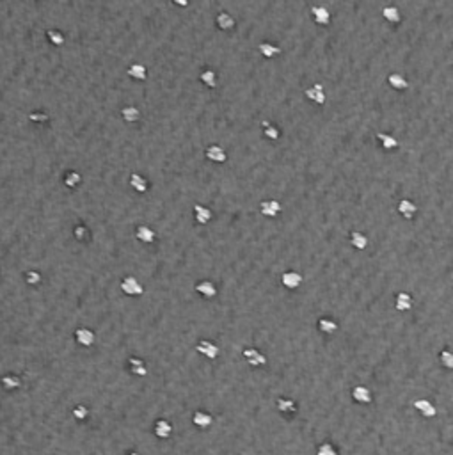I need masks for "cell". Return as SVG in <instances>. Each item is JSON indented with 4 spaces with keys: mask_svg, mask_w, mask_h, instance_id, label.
<instances>
[{
    "mask_svg": "<svg viewBox=\"0 0 453 455\" xmlns=\"http://www.w3.org/2000/svg\"><path fill=\"white\" fill-rule=\"evenodd\" d=\"M121 290H123L127 295H132V297H134V295H141L142 292H144V288H142V284L139 283L134 276H127L123 281H121Z\"/></svg>",
    "mask_w": 453,
    "mask_h": 455,
    "instance_id": "6da1fadb",
    "label": "cell"
},
{
    "mask_svg": "<svg viewBox=\"0 0 453 455\" xmlns=\"http://www.w3.org/2000/svg\"><path fill=\"white\" fill-rule=\"evenodd\" d=\"M242 356L251 366H265V364H267V356H263V354L256 349H243Z\"/></svg>",
    "mask_w": 453,
    "mask_h": 455,
    "instance_id": "7a4b0ae2",
    "label": "cell"
},
{
    "mask_svg": "<svg viewBox=\"0 0 453 455\" xmlns=\"http://www.w3.org/2000/svg\"><path fill=\"white\" fill-rule=\"evenodd\" d=\"M196 350L201 354V356L208 357V359H215L219 356V347L215 345L212 340H201L196 345Z\"/></svg>",
    "mask_w": 453,
    "mask_h": 455,
    "instance_id": "3957f363",
    "label": "cell"
},
{
    "mask_svg": "<svg viewBox=\"0 0 453 455\" xmlns=\"http://www.w3.org/2000/svg\"><path fill=\"white\" fill-rule=\"evenodd\" d=\"M281 283H283V286L288 288V290H297V288L302 284V276L299 272H295V270H286V272H283V276H281Z\"/></svg>",
    "mask_w": 453,
    "mask_h": 455,
    "instance_id": "277c9868",
    "label": "cell"
},
{
    "mask_svg": "<svg viewBox=\"0 0 453 455\" xmlns=\"http://www.w3.org/2000/svg\"><path fill=\"white\" fill-rule=\"evenodd\" d=\"M260 212L265 217H276L281 212V203L276 199H263L260 203Z\"/></svg>",
    "mask_w": 453,
    "mask_h": 455,
    "instance_id": "5b68a950",
    "label": "cell"
},
{
    "mask_svg": "<svg viewBox=\"0 0 453 455\" xmlns=\"http://www.w3.org/2000/svg\"><path fill=\"white\" fill-rule=\"evenodd\" d=\"M413 405L421 412V416H423V418H434V416L437 415V409H435V405L432 404L430 400H427V398H420V400H414Z\"/></svg>",
    "mask_w": 453,
    "mask_h": 455,
    "instance_id": "8992f818",
    "label": "cell"
},
{
    "mask_svg": "<svg viewBox=\"0 0 453 455\" xmlns=\"http://www.w3.org/2000/svg\"><path fill=\"white\" fill-rule=\"evenodd\" d=\"M306 98L311 100V102L318 103V105H323L325 103V93H323V86L322 84H313L311 88L306 89Z\"/></svg>",
    "mask_w": 453,
    "mask_h": 455,
    "instance_id": "52a82bcc",
    "label": "cell"
},
{
    "mask_svg": "<svg viewBox=\"0 0 453 455\" xmlns=\"http://www.w3.org/2000/svg\"><path fill=\"white\" fill-rule=\"evenodd\" d=\"M207 158L210 162H215V164H222V162L228 160V155H226V151L221 148V146L212 144L207 148Z\"/></svg>",
    "mask_w": 453,
    "mask_h": 455,
    "instance_id": "ba28073f",
    "label": "cell"
},
{
    "mask_svg": "<svg viewBox=\"0 0 453 455\" xmlns=\"http://www.w3.org/2000/svg\"><path fill=\"white\" fill-rule=\"evenodd\" d=\"M352 398H354L355 402H359V404H370V402L374 400L372 391L368 390L366 386H355L354 390H352Z\"/></svg>",
    "mask_w": 453,
    "mask_h": 455,
    "instance_id": "9c48e42d",
    "label": "cell"
},
{
    "mask_svg": "<svg viewBox=\"0 0 453 455\" xmlns=\"http://www.w3.org/2000/svg\"><path fill=\"white\" fill-rule=\"evenodd\" d=\"M128 368H130V371L134 375H137V377H144L146 374H148V368H146V363L141 359V357H128Z\"/></svg>",
    "mask_w": 453,
    "mask_h": 455,
    "instance_id": "30bf717a",
    "label": "cell"
},
{
    "mask_svg": "<svg viewBox=\"0 0 453 455\" xmlns=\"http://www.w3.org/2000/svg\"><path fill=\"white\" fill-rule=\"evenodd\" d=\"M311 15H313V18H315V22L318 23V25H327V23L331 22L329 9L323 8V6H313V8H311Z\"/></svg>",
    "mask_w": 453,
    "mask_h": 455,
    "instance_id": "8fae6325",
    "label": "cell"
},
{
    "mask_svg": "<svg viewBox=\"0 0 453 455\" xmlns=\"http://www.w3.org/2000/svg\"><path fill=\"white\" fill-rule=\"evenodd\" d=\"M413 297H410V294H407V292H400V294H396V299H395V308L398 311H409L410 308H413Z\"/></svg>",
    "mask_w": 453,
    "mask_h": 455,
    "instance_id": "7c38bea8",
    "label": "cell"
},
{
    "mask_svg": "<svg viewBox=\"0 0 453 455\" xmlns=\"http://www.w3.org/2000/svg\"><path fill=\"white\" fill-rule=\"evenodd\" d=\"M196 292L197 294H201L203 297L207 299H212L217 295V286H215V283H212V281H199V283L196 284Z\"/></svg>",
    "mask_w": 453,
    "mask_h": 455,
    "instance_id": "4fadbf2b",
    "label": "cell"
},
{
    "mask_svg": "<svg viewBox=\"0 0 453 455\" xmlns=\"http://www.w3.org/2000/svg\"><path fill=\"white\" fill-rule=\"evenodd\" d=\"M258 50H260V54L263 55V57H267V59L277 57V55L281 54V47H277V45L270 43V41H263V43H260Z\"/></svg>",
    "mask_w": 453,
    "mask_h": 455,
    "instance_id": "5bb4252c",
    "label": "cell"
},
{
    "mask_svg": "<svg viewBox=\"0 0 453 455\" xmlns=\"http://www.w3.org/2000/svg\"><path fill=\"white\" fill-rule=\"evenodd\" d=\"M194 217H196V221L199 222V224H208V222L212 221V217H214V214H212V210L208 206L196 204V206H194Z\"/></svg>",
    "mask_w": 453,
    "mask_h": 455,
    "instance_id": "9a60e30c",
    "label": "cell"
},
{
    "mask_svg": "<svg viewBox=\"0 0 453 455\" xmlns=\"http://www.w3.org/2000/svg\"><path fill=\"white\" fill-rule=\"evenodd\" d=\"M398 212H400V215H402V217H405V219H413L414 215H416V212H418V206H416V204H414L410 199H400V203H398Z\"/></svg>",
    "mask_w": 453,
    "mask_h": 455,
    "instance_id": "2e32d148",
    "label": "cell"
},
{
    "mask_svg": "<svg viewBox=\"0 0 453 455\" xmlns=\"http://www.w3.org/2000/svg\"><path fill=\"white\" fill-rule=\"evenodd\" d=\"M135 237H137V240L144 242V244H151L153 240H155V231L149 228V226H137V230H135Z\"/></svg>",
    "mask_w": 453,
    "mask_h": 455,
    "instance_id": "e0dca14e",
    "label": "cell"
},
{
    "mask_svg": "<svg viewBox=\"0 0 453 455\" xmlns=\"http://www.w3.org/2000/svg\"><path fill=\"white\" fill-rule=\"evenodd\" d=\"M192 422L196 427H199V429H208V427L214 423V418H212V415H208V412L204 411H196L192 416Z\"/></svg>",
    "mask_w": 453,
    "mask_h": 455,
    "instance_id": "ac0fdd59",
    "label": "cell"
},
{
    "mask_svg": "<svg viewBox=\"0 0 453 455\" xmlns=\"http://www.w3.org/2000/svg\"><path fill=\"white\" fill-rule=\"evenodd\" d=\"M173 432V425H171L167 420H156L155 423V436L160 437V439H167Z\"/></svg>",
    "mask_w": 453,
    "mask_h": 455,
    "instance_id": "d6986e66",
    "label": "cell"
},
{
    "mask_svg": "<svg viewBox=\"0 0 453 455\" xmlns=\"http://www.w3.org/2000/svg\"><path fill=\"white\" fill-rule=\"evenodd\" d=\"M75 336H76V342L84 347H91L93 343H95V333L89 331V329H86V327H80L78 331L75 333Z\"/></svg>",
    "mask_w": 453,
    "mask_h": 455,
    "instance_id": "ffe728a7",
    "label": "cell"
},
{
    "mask_svg": "<svg viewBox=\"0 0 453 455\" xmlns=\"http://www.w3.org/2000/svg\"><path fill=\"white\" fill-rule=\"evenodd\" d=\"M215 23L221 30H231L235 27V18H233L229 13H219L217 18H215Z\"/></svg>",
    "mask_w": 453,
    "mask_h": 455,
    "instance_id": "44dd1931",
    "label": "cell"
},
{
    "mask_svg": "<svg viewBox=\"0 0 453 455\" xmlns=\"http://www.w3.org/2000/svg\"><path fill=\"white\" fill-rule=\"evenodd\" d=\"M277 409H279V412H283V415H294V412H297V404H295L292 398H277L276 402Z\"/></svg>",
    "mask_w": 453,
    "mask_h": 455,
    "instance_id": "7402d4cb",
    "label": "cell"
},
{
    "mask_svg": "<svg viewBox=\"0 0 453 455\" xmlns=\"http://www.w3.org/2000/svg\"><path fill=\"white\" fill-rule=\"evenodd\" d=\"M388 82L393 89H396V91H403V89L409 88V82H407L400 73H391V75L388 77Z\"/></svg>",
    "mask_w": 453,
    "mask_h": 455,
    "instance_id": "603a6c76",
    "label": "cell"
},
{
    "mask_svg": "<svg viewBox=\"0 0 453 455\" xmlns=\"http://www.w3.org/2000/svg\"><path fill=\"white\" fill-rule=\"evenodd\" d=\"M130 185L134 190H137V192H146L148 190V180L144 178V176H141L139 173H134V175L130 176Z\"/></svg>",
    "mask_w": 453,
    "mask_h": 455,
    "instance_id": "cb8c5ba5",
    "label": "cell"
},
{
    "mask_svg": "<svg viewBox=\"0 0 453 455\" xmlns=\"http://www.w3.org/2000/svg\"><path fill=\"white\" fill-rule=\"evenodd\" d=\"M350 244L354 245L355 249H359V251H362V249H366V247H368V238H366V235H362L361 231H352V233H350Z\"/></svg>",
    "mask_w": 453,
    "mask_h": 455,
    "instance_id": "d4e9b609",
    "label": "cell"
},
{
    "mask_svg": "<svg viewBox=\"0 0 453 455\" xmlns=\"http://www.w3.org/2000/svg\"><path fill=\"white\" fill-rule=\"evenodd\" d=\"M121 116H123V119L127 121V123H135V121L141 119V110L134 105H128L121 110Z\"/></svg>",
    "mask_w": 453,
    "mask_h": 455,
    "instance_id": "484cf974",
    "label": "cell"
},
{
    "mask_svg": "<svg viewBox=\"0 0 453 455\" xmlns=\"http://www.w3.org/2000/svg\"><path fill=\"white\" fill-rule=\"evenodd\" d=\"M377 139H379V142H381L382 148L388 149V151H391V149L398 148V141H396L393 135H389V134H379Z\"/></svg>",
    "mask_w": 453,
    "mask_h": 455,
    "instance_id": "4316f807",
    "label": "cell"
},
{
    "mask_svg": "<svg viewBox=\"0 0 453 455\" xmlns=\"http://www.w3.org/2000/svg\"><path fill=\"white\" fill-rule=\"evenodd\" d=\"M128 75H130L132 78H135V80H144L148 71H146V66L135 62V64H132L130 68H128Z\"/></svg>",
    "mask_w": 453,
    "mask_h": 455,
    "instance_id": "83f0119b",
    "label": "cell"
},
{
    "mask_svg": "<svg viewBox=\"0 0 453 455\" xmlns=\"http://www.w3.org/2000/svg\"><path fill=\"white\" fill-rule=\"evenodd\" d=\"M199 78H201L203 84H207L208 88H212V89L217 86V73H215L214 69H203L201 75H199Z\"/></svg>",
    "mask_w": 453,
    "mask_h": 455,
    "instance_id": "f1b7e54d",
    "label": "cell"
},
{
    "mask_svg": "<svg viewBox=\"0 0 453 455\" xmlns=\"http://www.w3.org/2000/svg\"><path fill=\"white\" fill-rule=\"evenodd\" d=\"M382 16L391 23H398L402 20V15H400L398 8H395V6H388V8L382 9Z\"/></svg>",
    "mask_w": 453,
    "mask_h": 455,
    "instance_id": "f546056e",
    "label": "cell"
},
{
    "mask_svg": "<svg viewBox=\"0 0 453 455\" xmlns=\"http://www.w3.org/2000/svg\"><path fill=\"white\" fill-rule=\"evenodd\" d=\"M318 329L325 335H334L338 331V324L331 318H320L318 320Z\"/></svg>",
    "mask_w": 453,
    "mask_h": 455,
    "instance_id": "4dcf8cb0",
    "label": "cell"
},
{
    "mask_svg": "<svg viewBox=\"0 0 453 455\" xmlns=\"http://www.w3.org/2000/svg\"><path fill=\"white\" fill-rule=\"evenodd\" d=\"M263 135L268 139V141H277V139L281 137V130L276 127V125L263 123Z\"/></svg>",
    "mask_w": 453,
    "mask_h": 455,
    "instance_id": "1f68e13d",
    "label": "cell"
},
{
    "mask_svg": "<svg viewBox=\"0 0 453 455\" xmlns=\"http://www.w3.org/2000/svg\"><path fill=\"white\" fill-rule=\"evenodd\" d=\"M316 455H340V453H338V450L331 443H322L316 448Z\"/></svg>",
    "mask_w": 453,
    "mask_h": 455,
    "instance_id": "d6a6232c",
    "label": "cell"
},
{
    "mask_svg": "<svg viewBox=\"0 0 453 455\" xmlns=\"http://www.w3.org/2000/svg\"><path fill=\"white\" fill-rule=\"evenodd\" d=\"M73 416H75L76 420H86L87 416H89V409H87L86 405H76V407L73 409Z\"/></svg>",
    "mask_w": 453,
    "mask_h": 455,
    "instance_id": "836d02e7",
    "label": "cell"
},
{
    "mask_svg": "<svg viewBox=\"0 0 453 455\" xmlns=\"http://www.w3.org/2000/svg\"><path fill=\"white\" fill-rule=\"evenodd\" d=\"M441 363L446 368H453V354L449 350H442L441 352Z\"/></svg>",
    "mask_w": 453,
    "mask_h": 455,
    "instance_id": "e575fe53",
    "label": "cell"
},
{
    "mask_svg": "<svg viewBox=\"0 0 453 455\" xmlns=\"http://www.w3.org/2000/svg\"><path fill=\"white\" fill-rule=\"evenodd\" d=\"M78 182H80V176L76 175V173H69L68 178H66V183H68L69 187H75Z\"/></svg>",
    "mask_w": 453,
    "mask_h": 455,
    "instance_id": "d590c367",
    "label": "cell"
},
{
    "mask_svg": "<svg viewBox=\"0 0 453 455\" xmlns=\"http://www.w3.org/2000/svg\"><path fill=\"white\" fill-rule=\"evenodd\" d=\"M4 384L8 388H15V386H18V381H16V379H4Z\"/></svg>",
    "mask_w": 453,
    "mask_h": 455,
    "instance_id": "8d00e7d4",
    "label": "cell"
},
{
    "mask_svg": "<svg viewBox=\"0 0 453 455\" xmlns=\"http://www.w3.org/2000/svg\"><path fill=\"white\" fill-rule=\"evenodd\" d=\"M50 36H52V39L55 41V45H61L62 43V36H59L57 32H50Z\"/></svg>",
    "mask_w": 453,
    "mask_h": 455,
    "instance_id": "74e56055",
    "label": "cell"
},
{
    "mask_svg": "<svg viewBox=\"0 0 453 455\" xmlns=\"http://www.w3.org/2000/svg\"><path fill=\"white\" fill-rule=\"evenodd\" d=\"M127 455H139L137 451H132V453H127Z\"/></svg>",
    "mask_w": 453,
    "mask_h": 455,
    "instance_id": "f35d334b",
    "label": "cell"
}]
</instances>
